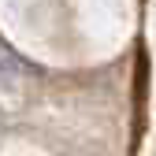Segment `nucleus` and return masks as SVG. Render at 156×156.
<instances>
[{"instance_id": "1", "label": "nucleus", "mask_w": 156, "mask_h": 156, "mask_svg": "<svg viewBox=\"0 0 156 156\" xmlns=\"http://www.w3.org/2000/svg\"><path fill=\"white\" fill-rule=\"evenodd\" d=\"M34 67L23 60V56H19L4 37H0V89H11V86H19L23 82V78L30 74Z\"/></svg>"}]
</instances>
